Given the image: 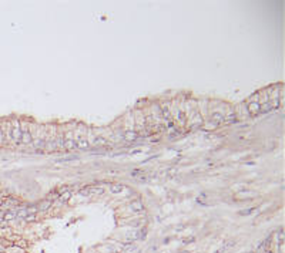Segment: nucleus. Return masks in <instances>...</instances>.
Here are the masks:
<instances>
[{"label":"nucleus","mask_w":285,"mask_h":253,"mask_svg":"<svg viewBox=\"0 0 285 253\" xmlns=\"http://www.w3.org/2000/svg\"><path fill=\"white\" fill-rule=\"evenodd\" d=\"M79 194L83 195V196H88V195H100L104 194V188L100 186V188H96V186H86L84 189H80Z\"/></svg>","instance_id":"obj_1"},{"label":"nucleus","mask_w":285,"mask_h":253,"mask_svg":"<svg viewBox=\"0 0 285 253\" xmlns=\"http://www.w3.org/2000/svg\"><path fill=\"white\" fill-rule=\"evenodd\" d=\"M50 205H51V200H43V202H40V203L37 205V209L40 210H46L50 208Z\"/></svg>","instance_id":"obj_2"},{"label":"nucleus","mask_w":285,"mask_h":253,"mask_svg":"<svg viewBox=\"0 0 285 253\" xmlns=\"http://www.w3.org/2000/svg\"><path fill=\"white\" fill-rule=\"evenodd\" d=\"M131 208H133L134 210H143V205H141L140 200H138V202L134 200V202H131Z\"/></svg>","instance_id":"obj_3"},{"label":"nucleus","mask_w":285,"mask_h":253,"mask_svg":"<svg viewBox=\"0 0 285 253\" xmlns=\"http://www.w3.org/2000/svg\"><path fill=\"white\" fill-rule=\"evenodd\" d=\"M76 159H79L77 156H67V158H60V159H57V162H67V161H76Z\"/></svg>","instance_id":"obj_4"},{"label":"nucleus","mask_w":285,"mask_h":253,"mask_svg":"<svg viewBox=\"0 0 285 253\" xmlns=\"http://www.w3.org/2000/svg\"><path fill=\"white\" fill-rule=\"evenodd\" d=\"M111 191H113V192H116V194H117V192H121V191H123V185H120V183L113 185V186H111Z\"/></svg>","instance_id":"obj_5"},{"label":"nucleus","mask_w":285,"mask_h":253,"mask_svg":"<svg viewBox=\"0 0 285 253\" xmlns=\"http://www.w3.org/2000/svg\"><path fill=\"white\" fill-rule=\"evenodd\" d=\"M71 198V194L70 192H67V194H63L61 195V199H60V202H66V200H69Z\"/></svg>","instance_id":"obj_6"},{"label":"nucleus","mask_w":285,"mask_h":253,"mask_svg":"<svg viewBox=\"0 0 285 253\" xmlns=\"http://www.w3.org/2000/svg\"><path fill=\"white\" fill-rule=\"evenodd\" d=\"M13 218H14V213H6L5 221H10V219H13Z\"/></svg>","instance_id":"obj_7"},{"label":"nucleus","mask_w":285,"mask_h":253,"mask_svg":"<svg viewBox=\"0 0 285 253\" xmlns=\"http://www.w3.org/2000/svg\"><path fill=\"white\" fill-rule=\"evenodd\" d=\"M191 240H194V237H187V239H184V242H191Z\"/></svg>","instance_id":"obj_8"},{"label":"nucleus","mask_w":285,"mask_h":253,"mask_svg":"<svg viewBox=\"0 0 285 253\" xmlns=\"http://www.w3.org/2000/svg\"><path fill=\"white\" fill-rule=\"evenodd\" d=\"M0 198H2V194H0Z\"/></svg>","instance_id":"obj_9"}]
</instances>
